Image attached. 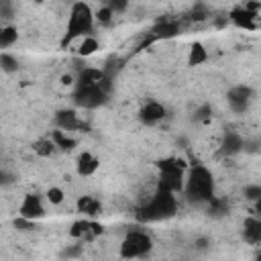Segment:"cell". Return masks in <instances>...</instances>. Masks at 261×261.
Returning <instances> with one entry per match:
<instances>
[{"instance_id":"cell-9","label":"cell","mask_w":261,"mask_h":261,"mask_svg":"<svg viewBox=\"0 0 261 261\" xmlns=\"http://www.w3.org/2000/svg\"><path fill=\"white\" fill-rule=\"evenodd\" d=\"M249 100H251V90L245 88V86H237V88H232V90L228 92V104H230L232 110H237V112H243V110L247 108Z\"/></svg>"},{"instance_id":"cell-18","label":"cell","mask_w":261,"mask_h":261,"mask_svg":"<svg viewBox=\"0 0 261 261\" xmlns=\"http://www.w3.org/2000/svg\"><path fill=\"white\" fill-rule=\"evenodd\" d=\"M243 147V139L237 135V133H228L226 137H224V141H222V149L226 151V153H234V151H239Z\"/></svg>"},{"instance_id":"cell-28","label":"cell","mask_w":261,"mask_h":261,"mask_svg":"<svg viewBox=\"0 0 261 261\" xmlns=\"http://www.w3.org/2000/svg\"><path fill=\"white\" fill-rule=\"evenodd\" d=\"M61 82H63L65 86H69V84H71V75H63V77H61Z\"/></svg>"},{"instance_id":"cell-16","label":"cell","mask_w":261,"mask_h":261,"mask_svg":"<svg viewBox=\"0 0 261 261\" xmlns=\"http://www.w3.org/2000/svg\"><path fill=\"white\" fill-rule=\"evenodd\" d=\"M206 57H208V53H206L204 45L194 43V45L190 47V53H188V63H190V65H200V63L206 61Z\"/></svg>"},{"instance_id":"cell-1","label":"cell","mask_w":261,"mask_h":261,"mask_svg":"<svg viewBox=\"0 0 261 261\" xmlns=\"http://www.w3.org/2000/svg\"><path fill=\"white\" fill-rule=\"evenodd\" d=\"M177 204H175V198H173V192L165 190V188H159L153 192V196L141 204V208L137 210V218L139 220H161V218H167L175 212Z\"/></svg>"},{"instance_id":"cell-25","label":"cell","mask_w":261,"mask_h":261,"mask_svg":"<svg viewBox=\"0 0 261 261\" xmlns=\"http://www.w3.org/2000/svg\"><path fill=\"white\" fill-rule=\"evenodd\" d=\"M106 6L116 14V12H124L128 6V0H106Z\"/></svg>"},{"instance_id":"cell-21","label":"cell","mask_w":261,"mask_h":261,"mask_svg":"<svg viewBox=\"0 0 261 261\" xmlns=\"http://www.w3.org/2000/svg\"><path fill=\"white\" fill-rule=\"evenodd\" d=\"M51 139L55 141V145H57L59 149L69 151V149H73V147H75V141H73V139H69L67 135H63V130H53Z\"/></svg>"},{"instance_id":"cell-15","label":"cell","mask_w":261,"mask_h":261,"mask_svg":"<svg viewBox=\"0 0 261 261\" xmlns=\"http://www.w3.org/2000/svg\"><path fill=\"white\" fill-rule=\"evenodd\" d=\"M98 159L92 155V153H82L77 157V173L80 175H92L96 169H98Z\"/></svg>"},{"instance_id":"cell-6","label":"cell","mask_w":261,"mask_h":261,"mask_svg":"<svg viewBox=\"0 0 261 261\" xmlns=\"http://www.w3.org/2000/svg\"><path fill=\"white\" fill-rule=\"evenodd\" d=\"M106 92L100 88V84L98 86H90V88H77V92H75V102L80 104V106H84V108H96L98 104H102L104 100H106Z\"/></svg>"},{"instance_id":"cell-22","label":"cell","mask_w":261,"mask_h":261,"mask_svg":"<svg viewBox=\"0 0 261 261\" xmlns=\"http://www.w3.org/2000/svg\"><path fill=\"white\" fill-rule=\"evenodd\" d=\"M0 63H2V69L4 71H16V67H18V63H16V57H12V55H8V53H2L0 55Z\"/></svg>"},{"instance_id":"cell-4","label":"cell","mask_w":261,"mask_h":261,"mask_svg":"<svg viewBox=\"0 0 261 261\" xmlns=\"http://www.w3.org/2000/svg\"><path fill=\"white\" fill-rule=\"evenodd\" d=\"M184 161L179 159H163L159 163L161 175H159V188H165L169 192H179L184 188Z\"/></svg>"},{"instance_id":"cell-14","label":"cell","mask_w":261,"mask_h":261,"mask_svg":"<svg viewBox=\"0 0 261 261\" xmlns=\"http://www.w3.org/2000/svg\"><path fill=\"white\" fill-rule=\"evenodd\" d=\"M75 206H77V210H80L82 214H86V216H98V214L102 212V204H100L96 198H92V196H82Z\"/></svg>"},{"instance_id":"cell-29","label":"cell","mask_w":261,"mask_h":261,"mask_svg":"<svg viewBox=\"0 0 261 261\" xmlns=\"http://www.w3.org/2000/svg\"><path fill=\"white\" fill-rule=\"evenodd\" d=\"M35 2H39V4H41V2H43V0H35Z\"/></svg>"},{"instance_id":"cell-26","label":"cell","mask_w":261,"mask_h":261,"mask_svg":"<svg viewBox=\"0 0 261 261\" xmlns=\"http://www.w3.org/2000/svg\"><path fill=\"white\" fill-rule=\"evenodd\" d=\"M259 196H261V186H249L245 190V198H249V200H257Z\"/></svg>"},{"instance_id":"cell-8","label":"cell","mask_w":261,"mask_h":261,"mask_svg":"<svg viewBox=\"0 0 261 261\" xmlns=\"http://www.w3.org/2000/svg\"><path fill=\"white\" fill-rule=\"evenodd\" d=\"M18 212H20V216H24L29 220H37V218H41L45 214V208H43V204H41V200L37 196L29 194V196H24Z\"/></svg>"},{"instance_id":"cell-12","label":"cell","mask_w":261,"mask_h":261,"mask_svg":"<svg viewBox=\"0 0 261 261\" xmlns=\"http://www.w3.org/2000/svg\"><path fill=\"white\" fill-rule=\"evenodd\" d=\"M177 33H179V24H177V22L159 20V22L153 27L151 37H153V41H157V39H169V37H173V35H177Z\"/></svg>"},{"instance_id":"cell-5","label":"cell","mask_w":261,"mask_h":261,"mask_svg":"<svg viewBox=\"0 0 261 261\" xmlns=\"http://www.w3.org/2000/svg\"><path fill=\"white\" fill-rule=\"evenodd\" d=\"M151 245L153 243H151V237L147 232H143V230H130L124 237L122 245H120V257H124V259L143 257V255L149 253Z\"/></svg>"},{"instance_id":"cell-3","label":"cell","mask_w":261,"mask_h":261,"mask_svg":"<svg viewBox=\"0 0 261 261\" xmlns=\"http://www.w3.org/2000/svg\"><path fill=\"white\" fill-rule=\"evenodd\" d=\"M92 20H94V14L90 10V6L86 2H75L71 6V12H69V20H67V41L75 39V37H82V35H88L92 31Z\"/></svg>"},{"instance_id":"cell-20","label":"cell","mask_w":261,"mask_h":261,"mask_svg":"<svg viewBox=\"0 0 261 261\" xmlns=\"http://www.w3.org/2000/svg\"><path fill=\"white\" fill-rule=\"evenodd\" d=\"M16 37H18V33H16L14 27H4V29L0 31V47H2V49L10 47L12 43H16Z\"/></svg>"},{"instance_id":"cell-17","label":"cell","mask_w":261,"mask_h":261,"mask_svg":"<svg viewBox=\"0 0 261 261\" xmlns=\"http://www.w3.org/2000/svg\"><path fill=\"white\" fill-rule=\"evenodd\" d=\"M96 49H98V41H96L94 37H90V35H84V39H82L80 45H77V53H80L82 57H88V55H92Z\"/></svg>"},{"instance_id":"cell-11","label":"cell","mask_w":261,"mask_h":261,"mask_svg":"<svg viewBox=\"0 0 261 261\" xmlns=\"http://www.w3.org/2000/svg\"><path fill=\"white\" fill-rule=\"evenodd\" d=\"M163 116H165V108H163V104H159V102H155V100L147 102V104L141 108V118H143L145 122H149V124L159 122Z\"/></svg>"},{"instance_id":"cell-10","label":"cell","mask_w":261,"mask_h":261,"mask_svg":"<svg viewBox=\"0 0 261 261\" xmlns=\"http://www.w3.org/2000/svg\"><path fill=\"white\" fill-rule=\"evenodd\" d=\"M243 237L249 245H261V218H247L243 224Z\"/></svg>"},{"instance_id":"cell-19","label":"cell","mask_w":261,"mask_h":261,"mask_svg":"<svg viewBox=\"0 0 261 261\" xmlns=\"http://www.w3.org/2000/svg\"><path fill=\"white\" fill-rule=\"evenodd\" d=\"M55 147H57V145H55V141H53V139H41V141H37V143L33 145L35 153H37V155H41V157L51 155Z\"/></svg>"},{"instance_id":"cell-13","label":"cell","mask_w":261,"mask_h":261,"mask_svg":"<svg viewBox=\"0 0 261 261\" xmlns=\"http://www.w3.org/2000/svg\"><path fill=\"white\" fill-rule=\"evenodd\" d=\"M55 122L61 130H73V128H82V122L77 118V114L73 110H61L55 116Z\"/></svg>"},{"instance_id":"cell-27","label":"cell","mask_w":261,"mask_h":261,"mask_svg":"<svg viewBox=\"0 0 261 261\" xmlns=\"http://www.w3.org/2000/svg\"><path fill=\"white\" fill-rule=\"evenodd\" d=\"M255 212H257V214L261 216V196H259V198L255 200Z\"/></svg>"},{"instance_id":"cell-2","label":"cell","mask_w":261,"mask_h":261,"mask_svg":"<svg viewBox=\"0 0 261 261\" xmlns=\"http://www.w3.org/2000/svg\"><path fill=\"white\" fill-rule=\"evenodd\" d=\"M212 173L202 167V165H196L190 169L188 173V179H186V194L190 200H196V202H208L212 198Z\"/></svg>"},{"instance_id":"cell-23","label":"cell","mask_w":261,"mask_h":261,"mask_svg":"<svg viewBox=\"0 0 261 261\" xmlns=\"http://www.w3.org/2000/svg\"><path fill=\"white\" fill-rule=\"evenodd\" d=\"M94 16H96V20H98V22H102V24H108V22L112 20L114 12H112V10H110V8H108V6L104 4L102 8H98V12H96Z\"/></svg>"},{"instance_id":"cell-7","label":"cell","mask_w":261,"mask_h":261,"mask_svg":"<svg viewBox=\"0 0 261 261\" xmlns=\"http://www.w3.org/2000/svg\"><path fill=\"white\" fill-rule=\"evenodd\" d=\"M102 232V226L92 222V220H80L75 222L71 228H69V234L73 239H82V241H88V239H94Z\"/></svg>"},{"instance_id":"cell-24","label":"cell","mask_w":261,"mask_h":261,"mask_svg":"<svg viewBox=\"0 0 261 261\" xmlns=\"http://www.w3.org/2000/svg\"><path fill=\"white\" fill-rule=\"evenodd\" d=\"M63 198H65V192H63L61 188H49V190H47V200H49L51 204H61Z\"/></svg>"}]
</instances>
